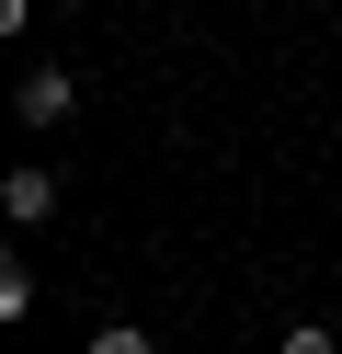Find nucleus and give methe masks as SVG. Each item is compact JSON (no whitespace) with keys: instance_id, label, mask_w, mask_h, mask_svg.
<instances>
[{"instance_id":"1","label":"nucleus","mask_w":342,"mask_h":354,"mask_svg":"<svg viewBox=\"0 0 342 354\" xmlns=\"http://www.w3.org/2000/svg\"><path fill=\"white\" fill-rule=\"evenodd\" d=\"M68 103H80V92H68V69H23V92H12V115H23V126H35V138H46V126H68Z\"/></svg>"},{"instance_id":"2","label":"nucleus","mask_w":342,"mask_h":354,"mask_svg":"<svg viewBox=\"0 0 342 354\" xmlns=\"http://www.w3.org/2000/svg\"><path fill=\"white\" fill-rule=\"evenodd\" d=\"M0 206H12L23 229H46V217H57V171H46V160H23V171H0Z\"/></svg>"},{"instance_id":"3","label":"nucleus","mask_w":342,"mask_h":354,"mask_svg":"<svg viewBox=\"0 0 342 354\" xmlns=\"http://www.w3.org/2000/svg\"><path fill=\"white\" fill-rule=\"evenodd\" d=\"M91 354H149V331H137V320H103V331H91Z\"/></svg>"},{"instance_id":"4","label":"nucleus","mask_w":342,"mask_h":354,"mask_svg":"<svg viewBox=\"0 0 342 354\" xmlns=\"http://www.w3.org/2000/svg\"><path fill=\"white\" fill-rule=\"evenodd\" d=\"M274 354H342V343H331V331H319V320H296V331H285V343H274Z\"/></svg>"}]
</instances>
